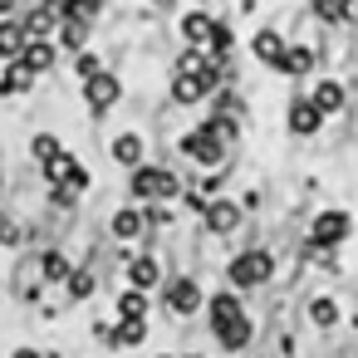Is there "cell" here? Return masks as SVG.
<instances>
[{
    "label": "cell",
    "mask_w": 358,
    "mask_h": 358,
    "mask_svg": "<svg viewBox=\"0 0 358 358\" xmlns=\"http://www.w3.org/2000/svg\"><path fill=\"white\" fill-rule=\"evenodd\" d=\"M216 338H221V348H245L250 343V319L245 314H231V319H216Z\"/></svg>",
    "instance_id": "cell-9"
},
{
    "label": "cell",
    "mask_w": 358,
    "mask_h": 358,
    "mask_svg": "<svg viewBox=\"0 0 358 358\" xmlns=\"http://www.w3.org/2000/svg\"><path fill=\"white\" fill-rule=\"evenodd\" d=\"M236 221H241V211H236V201H211L206 206V226L221 236V231H236Z\"/></svg>",
    "instance_id": "cell-14"
},
{
    "label": "cell",
    "mask_w": 358,
    "mask_h": 358,
    "mask_svg": "<svg viewBox=\"0 0 358 358\" xmlns=\"http://www.w3.org/2000/svg\"><path fill=\"white\" fill-rule=\"evenodd\" d=\"M64 285H69V294H74V299H89V294H94V275H84V270H69V280H64Z\"/></svg>",
    "instance_id": "cell-27"
},
{
    "label": "cell",
    "mask_w": 358,
    "mask_h": 358,
    "mask_svg": "<svg viewBox=\"0 0 358 358\" xmlns=\"http://www.w3.org/2000/svg\"><path fill=\"white\" fill-rule=\"evenodd\" d=\"M157 275H162V270H157V260H152V255H138V260L128 265L133 289H152V285H157Z\"/></svg>",
    "instance_id": "cell-15"
},
{
    "label": "cell",
    "mask_w": 358,
    "mask_h": 358,
    "mask_svg": "<svg viewBox=\"0 0 358 358\" xmlns=\"http://www.w3.org/2000/svg\"><path fill=\"white\" fill-rule=\"evenodd\" d=\"M221 79H226V64L206 59L196 74H177V84H172V99H177V103H196V99H206V94H211Z\"/></svg>",
    "instance_id": "cell-1"
},
{
    "label": "cell",
    "mask_w": 358,
    "mask_h": 358,
    "mask_svg": "<svg viewBox=\"0 0 358 358\" xmlns=\"http://www.w3.org/2000/svg\"><path fill=\"white\" fill-rule=\"evenodd\" d=\"M118 94H123V84L113 79V74H94V79H84V99H89V108H108V103H118Z\"/></svg>",
    "instance_id": "cell-6"
},
{
    "label": "cell",
    "mask_w": 358,
    "mask_h": 358,
    "mask_svg": "<svg viewBox=\"0 0 358 358\" xmlns=\"http://www.w3.org/2000/svg\"><path fill=\"white\" fill-rule=\"evenodd\" d=\"M319 123H324V113L314 108V99H299V103L289 108V133H299V138H304V133H314Z\"/></svg>",
    "instance_id": "cell-10"
},
{
    "label": "cell",
    "mask_w": 358,
    "mask_h": 358,
    "mask_svg": "<svg viewBox=\"0 0 358 358\" xmlns=\"http://www.w3.org/2000/svg\"><path fill=\"white\" fill-rule=\"evenodd\" d=\"M275 69H280V74H289V79H299V74H309V69H314V55H309L304 45H294V50H285V55H280V64H275Z\"/></svg>",
    "instance_id": "cell-13"
},
{
    "label": "cell",
    "mask_w": 358,
    "mask_h": 358,
    "mask_svg": "<svg viewBox=\"0 0 358 358\" xmlns=\"http://www.w3.org/2000/svg\"><path fill=\"white\" fill-rule=\"evenodd\" d=\"M231 314H241V304H236V294L226 289V294L211 299V319H231Z\"/></svg>",
    "instance_id": "cell-28"
},
{
    "label": "cell",
    "mask_w": 358,
    "mask_h": 358,
    "mask_svg": "<svg viewBox=\"0 0 358 358\" xmlns=\"http://www.w3.org/2000/svg\"><path fill=\"white\" fill-rule=\"evenodd\" d=\"M55 152H59V138H50V133H40V138H35V157H40V162H50Z\"/></svg>",
    "instance_id": "cell-32"
},
{
    "label": "cell",
    "mask_w": 358,
    "mask_h": 358,
    "mask_svg": "<svg viewBox=\"0 0 358 358\" xmlns=\"http://www.w3.org/2000/svg\"><path fill=\"white\" fill-rule=\"evenodd\" d=\"M30 45L25 25H10V20H0V59H20V50Z\"/></svg>",
    "instance_id": "cell-11"
},
{
    "label": "cell",
    "mask_w": 358,
    "mask_h": 358,
    "mask_svg": "<svg viewBox=\"0 0 358 358\" xmlns=\"http://www.w3.org/2000/svg\"><path fill=\"white\" fill-rule=\"evenodd\" d=\"M113 338H118V343H143V319H123V324L113 329Z\"/></svg>",
    "instance_id": "cell-30"
},
{
    "label": "cell",
    "mask_w": 358,
    "mask_h": 358,
    "mask_svg": "<svg viewBox=\"0 0 358 358\" xmlns=\"http://www.w3.org/2000/svg\"><path fill=\"white\" fill-rule=\"evenodd\" d=\"M15 6H20V0H0V20H6V15H10Z\"/></svg>",
    "instance_id": "cell-39"
},
{
    "label": "cell",
    "mask_w": 358,
    "mask_h": 358,
    "mask_svg": "<svg viewBox=\"0 0 358 358\" xmlns=\"http://www.w3.org/2000/svg\"><path fill=\"white\" fill-rule=\"evenodd\" d=\"M338 15L343 20H358V0H338Z\"/></svg>",
    "instance_id": "cell-38"
},
{
    "label": "cell",
    "mask_w": 358,
    "mask_h": 358,
    "mask_svg": "<svg viewBox=\"0 0 358 358\" xmlns=\"http://www.w3.org/2000/svg\"><path fill=\"white\" fill-rule=\"evenodd\" d=\"M211 25H216V20H206V15H187V20H182V35H187L192 45H206V40H211Z\"/></svg>",
    "instance_id": "cell-23"
},
{
    "label": "cell",
    "mask_w": 358,
    "mask_h": 358,
    "mask_svg": "<svg viewBox=\"0 0 358 358\" xmlns=\"http://www.w3.org/2000/svg\"><path fill=\"white\" fill-rule=\"evenodd\" d=\"M40 167H45V177H50L55 187H64L69 196H79V192L89 187V172H84V167H79V157H69L64 148H59L50 162H40Z\"/></svg>",
    "instance_id": "cell-2"
},
{
    "label": "cell",
    "mask_w": 358,
    "mask_h": 358,
    "mask_svg": "<svg viewBox=\"0 0 358 358\" xmlns=\"http://www.w3.org/2000/svg\"><path fill=\"white\" fill-rule=\"evenodd\" d=\"M30 84H35V74H30V69H25L20 59H15V64H10L6 74H0V94H25Z\"/></svg>",
    "instance_id": "cell-17"
},
{
    "label": "cell",
    "mask_w": 358,
    "mask_h": 358,
    "mask_svg": "<svg viewBox=\"0 0 358 358\" xmlns=\"http://www.w3.org/2000/svg\"><path fill=\"white\" fill-rule=\"evenodd\" d=\"M79 74L94 79V74H99V59H94V55H79Z\"/></svg>",
    "instance_id": "cell-37"
},
{
    "label": "cell",
    "mask_w": 358,
    "mask_h": 358,
    "mask_svg": "<svg viewBox=\"0 0 358 358\" xmlns=\"http://www.w3.org/2000/svg\"><path fill=\"white\" fill-rule=\"evenodd\" d=\"M133 196H143V201H167V196H177V177H172L167 167H138V172H133Z\"/></svg>",
    "instance_id": "cell-3"
},
{
    "label": "cell",
    "mask_w": 358,
    "mask_h": 358,
    "mask_svg": "<svg viewBox=\"0 0 358 358\" xmlns=\"http://www.w3.org/2000/svg\"><path fill=\"white\" fill-rule=\"evenodd\" d=\"M201 64H206V55H201V50H187V55L177 59V74H196Z\"/></svg>",
    "instance_id": "cell-31"
},
{
    "label": "cell",
    "mask_w": 358,
    "mask_h": 358,
    "mask_svg": "<svg viewBox=\"0 0 358 358\" xmlns=\"http://www.w3.org/2000/svg\"><path fill=\"white\" fill-rule=\"evenodd\" d=\"M138 231H143V211H118V216H113V236H118V241H133Z\"/></svg>",
    "instance_id": "cell-24"
},
{
    "label": "cell",
    "mask_w": 358,
    "mask_h": 358,
    "mask_svg": "<svg viewBox=\"0 0 358 358\" xmlns=\"http://www.w3.org/2000/svg\"><path fill=\"white\" fill-rule=\"evenodd\" d=\"M99 10H103V0H74V10H69V15H74V20H94Z\"/></svg>",
    "instance_id": "cell-33"
},
{
    "label": "cell",
    "mask_w": 358,
    "mask_h": 358,
    "mask_svg": "<svg viewBox=\"0 0 358 358\" xmlns=\"http://www.w3.org/2000/svg\"><path fill=\"white\" fill-rule=\"evenodd\" d=\"M280 55H285V40H280L275 30H260V35H255V59H265V64H280Z\"/></svg>",
    "instance_id": "cell-19"
},
{
    "label": "cell",
    "mask_w": 358,
    "mask_h": 358,
    "mask_svg": "<svg viewBox=\"0 0 358 358\" xmlns=\"http://www.w3.org/2000/svg\"><path fill=\"white\" fill-rule=\"evenodd\" d=\"M148 314V299H143V289H128V294H118V319H143Z\"/></svg>",
    "instance_id": "cell-25"
},
{
    "label": "cell",
    "mask_w": 358,
    "mask_h": 358,
    "mask_svg": "<svg viewBox=\"0 0 358 358\" xmlns=\"http://www.w3.org/2000/svg\"><path fill=\"white\" fill-rule=\"evenodd\" d=\"M20 64H25L30 74H45V69L55 64V45H45V40H30V45L20 50Z\"/></svg>",
    "instance_id": "cell-12"
},
{
    "label": "cell",
    "mask_w": 358,
    "mask_h": 358,
    "mask_svg": "<svg viewBox=\"0 0 358 358\" xmlns=\"http://www.w3.org/2000/svg\"><path fill=\"white\" fill-rule=\"evenodd\" d=\"M45 10H50L55 20H69V10H74V0H45Z\"/></svg>",
    "instance_id": "cell-35"
},
{
    "label": "cell",
    "mask_w": 358,
    "mask_h": 358,
    "mask_svg": "<svg viewBox=\"0 0 358 358\" xmlns=\"http://www.w3.org/2000/svg\"><path fill=\"white\" fill-rule=\"evenodd\" d=\"M59 40H64L74 55H84V45H89V20H74V15H69V20L59 25Z\"/></svg>",
    "instance_id": "cell-18"
},
{
    "label": "cell",
    "mask_w": 358,
    "mask_h": 358,
    "mask_svg": "<svg viewBox=\"0 0 358 358\" xmlns=\"http://www.w3.org/2000/svg\"><path fill=\"white\" fill-rule=\"evenodd\" d=\"M10 358H40V353H35V348H15Z\"/></svg>",
    "instance_id": "cell-40"
},
{
    "label": "cell",
    "mask_w": 358,
    "mask_h": 358,
    "mask_svg": "<svg viewBox=\"0 0 358 358\" xmlns=\"http://www.w3.org/2000/svg\"><path fill=\"white\" fill-rule=\"evenodd\" d=\"M314 108H319V113H338V108H343V89H338L334 79L314 84Z\"/></svg>",
    "instance_id": "cell-16"
},
{
    "label": "cell",
    "mask_w": 358,
    "mask_h": 358,
    "mask_svg": "<svg viewBox=\"0 0 358 358\" xmlns=\"http://www.w3.org/2000/svg\"><path fill=\"white\" fill-rule=\"evenodd\" d=\"M309 319H314V324H324V329H329V324H334V319H338V309H334V299H314V304H309Z\"/></svg>",
    "instance_id": "cell-29"
},
{
    "label": "cell",
    "mask_w": 358,
    "mask_h": 358,
    "mask_svg": "<svg viewBox=\"0 0 358 358\" xmlns=\"http://www.w3.org/2000/svg\"><path fill=\"white\" fill-rule=\"evenodd\" d=\"M40 270H45L40 280H69V260H64L59 250H50V255L40 260Z\"/></svg>",
    "instance_id": "cell-26"
},
{
    "label": "cell",
    "mask_w": 358,
    "mask_h": 358,
    "mask_svg": "<svg viewBox=\"0 0 358 358\" xmlns=\"http://www.w3.org/2000/svg\"><path fill=\"white\" fill-rule=\"evenodd\" d=\"M15 241H20V226L10 216H0V245H15Z\"/></svg>",
    "instance_id": "cell-34"
},
{
    "label": "cell",
    "mask_w": 358,
    "mask_h": 358,
    "mask_svg": "<svg viewBox=\"0 0 358 358\" xmlns=\"http://www.w3.org/2000/svg\"><path fill=\"white\" fill-rule=\"evenodd\" d=\"M167 304H172V314H196L201 285H196V280H172V285H167Z\"/></svg>",
    "instance_id": "cell-8"
},
{
    "label": "cell",
    "mask_w": 358,
    "mask_h": 358,
    "mask_svg": "<svg viewBox=\"0 0 358 358\" xmlns=\"http://www.w3.org/2000/svg\"><path fill=\"white\" fill-rule=\"evenodd\" d=\"M50 30H55V15H50V10H45V6H40V10H30V15H25V35H30V40H45V35H50Z\"/></svg>",
    "instance_id": "cell-22"
},
{
    "label": "cell",
    "mask_w": 358,
    "mask_h": 358,
    "mask_svg": "<svg viewBox=\"0 0 358 358\" xmlns=\"http://www.w3.org/2000/svg\"><path fill=\"white\" fill-rule=\"evenodd\" d=\"M113 157H118L123 167H138V162H143V138H138V133H123V138L113 143Z\"/></svg>",
    "instance_id": "cell-20"
},
{
    "label": "cell",
    "mask_w": 358,
    "mask_h": 358,
    "mask_svg": "<svg viewBox=\"0 0 358 358\" xmlns=\"http://www.w3.org/2000/svg\"><path fill=\"white\" fill-rule=\"evenodd\" d=\"M314 10H319L324 20H343V15H338V0H314Z\"/></svg>",
    "instance_id": "cell-36"
},
{
    "label": "cell",
    "mask_w": 358,
    "mask_h": 358,
    "mask_svg": "<svg viewBox=\"0 0 358 358\" xmlns=\"http://www.w3.org/2000/svg\"><path fill=\"white\" fill-rule=\"evenodd\" d=\"M211 55H216V64H231V50H236V35L226 30V25H211Z\"/></svg>",
    "instance_id": "cell-21"
},
{
    "label": "cell",
    "mask_w": 358,
    "mask_h": 358,
    "mask_svg": "<svg viewBox=\"0 0 358 358\" xmlns=\"http://www.w3.org/2000/svg\"><path fill=\"white\" fill-rule=\"evenodd\" d=\"M270 270H275V265H270L265 250H245V255L231 260V285H236V289H250V285H260Z\"/></svg>",
    "instance_id": "cell-5"
},
{
    "label": "cell",
    "mask_w": 358,
    "mask_h": 358,
    "mask_svg": "<svg viewBox=\"0 0 358 358\" xmlns=\"http://www.w3.org/2000/svg\"><path fill=\"white\" fill-rule=\"evenodd\" d=\"M157 6H172V0H157Z\"/></svg>",
    "instance_id": "cell-41"
},
{
    "label": "cell",
    "mask_w": 358,
    "mask_h": 358,
    "mask_svg": "<svg viewBox=\"0 0 358 358\" xmlns=\"http://www.w3.org/2000/svg\"><path fill=\"white\" fill-rule=\"evenodd\" d=\"M182 152H187L192 162H201V167H216V162L226 157V143H221V138L201 123L196 133H187V138H182Z\"/></svg>",
    "instance_id": "cell-4"
},
{
    "label": "cell",
    "mask_w": 358,
    "mask_h": 358,
    "mask_svg": "<svg viewBox=\"0 0 358 358\" xmlns=\"http://www.w3.org/2000/svg\"><path fill=\"white\" fill-rule=\"evenodd\" d=\"M0 182H6V177H0Z\"/></svg>",
    "instance_id": "cell-42"
},
{
    "label": "cell",
    "mask_w": 358,
    "mask_h": 358,
    "mask_svg": "<svg viewBox=\"0 0 358 358\" xmlns=\"http://www.w3.org/2000/svg\"><path fill=\"white\" fill-rule=\"evenodd\" d=\"M348 236V216L343 211H319L314 216V245H338Z\"/></svg>",
    "instance_id": "cell-7"
}]
</instances>
